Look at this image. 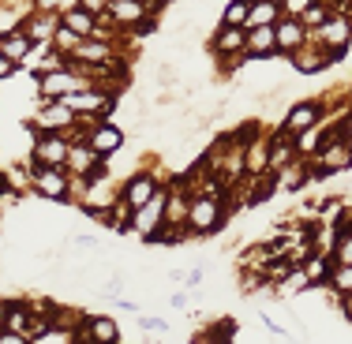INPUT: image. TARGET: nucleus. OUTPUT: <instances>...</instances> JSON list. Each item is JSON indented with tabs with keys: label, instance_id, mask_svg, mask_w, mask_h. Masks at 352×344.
<instances>
[{
	"label": "nucleus",
	"instance_id": "f03ea898",
	"mask_svg": "<svg viewBox=\"0 0 352 344\" xmlns=\"http://www.w3.org/2000/svg\"><path fill=\"white\" fill-rule=\"evenodd\" d=\"M87 87V79H82L79 71H45L41 75V82H38V90H41V98H68L75 94V90H82Z\"/></svg>",
	"mask_w": 352,
	"mask_h": 344
},
{
	"label": "nucleus",
	"instance_id": "dca6fc26",
	"mask_svg": "<svg viewBox=\"0 0 352 344\" xmlns=\"http://www.w3.org/2000/svg\"><path fill=\"white\" fill-rule=\"evenodd\" d=\"M60 23H64L68 30H75L79 38H94V27H98V19L87 12V8H75V12H68Z\"/></svg>",
	"mask_w": 352,
	"mask_h": 344
},
{
	"label": "nucleus",
	"instance_id": "412c9836",
	"mask_svg": "<svg viewBox=\"0 0 352 344\" xmlns=\"http://www.w3.org/2000/svg\"><path fill=\"white\" fill-rule=\"evenodd\" d=\"M274 34H278V49H296V45H300V38H304V30H300V23H296V19H278Z\"/></svg>",
	"mask_w": 352,
	"mask_h": 344
},
{
	"label": "nucleus",
	"instance_id": "20e7f679",
	"mask_svg": "<svg viewBox=\"0 0 352 344\" xmlns=\"http://www.w3.org/2000/svg\"><path fill=\"white\" fill-rule=\"evenodd\" d=\"M34 187L41 198H68V180H64V172L56 169V165H38L34 169Z\"/></svg>",
	"mask_w": 352,
	"mask_h": 344
},
{
	"label": "nucleus",
	"instance_id": "2eb2a0df",
	"mask_svg": "<svg viewBox=\"0 0 352 344\" xmlns=\"http://www.w3.org/2000/svg\"><path fill=\"white\" fill-rule=\"evenodd\" d=\"M188 209H191V203L180 195V191L165 195V225H169V229H180V225H188Z\"/></svg>",
	"mask_w": 352,
	"mask_h": 344
},
{
	"label": "nucleus",
	"instance_id": "e433bc0d",
	"mask_svg": "<svg viewBox=\"0 0 352 344\" xmlns=\"http://www.w3.org/2000/svg\"><path fill=\"white\" fill-rule=\"evenodd\" d=\"M345 314L352 318V292H345Z\"/></svg>",
	"mask_w": 352,
	"mask_h": 344
},
{
	"label": "nucleus",
	"instance_id": "39448f33",
	"mask_svg": "<svg viewBox=\"0 0 352 344\" xmlns=\"http://www.w3.org/2000/svg\"><path fill=\"white\" fill-rule=\"evenodd\" d=\"M162 214H165V195H154L146 206H139V209H135V217H131V229H135V232H142V236L150 240V236L157 232L154 225H157V221H165Z\"/></svg>",
	"mask_w": 352,
	"mask_h": 344
},
{
	"label": "nucleus",
	"instance_id": "b1692460",
	"mask_svg": "<svg viewBox=\"0 0 352 344\" xmlns=\"http://www.w3.org/2000/svg\"><path fill=\"white\" fill-rule=\"evenodd\" d=\"M304 270H307V277H311V284H318L322 277H330V266H326L322 251H311V255L304 258Z\"/></svg>",
	"mask_w": 352,
	"mask_h": 344
},
{
	"label": "nucleus",
	"instance_id": "4468645a",
	"mask_svg": "<svg viewBox=\"0 0 352 344\" xmlns=\"http://www.w3.org/2000/svg\"><path fill=\"white\" fill-rule=\"evenodd\" d=\"M278 15H281V4L278 0H258V4H251L248 8V19H244V27H266V23H278Z\"/></svg>",
	"mask_w": 352,
	"mask_h": 344
},
{
	"label": "nucleus",
	"instance_id": "7c9ffc66",
	"mask_svg": "<svg viewBox=\"0 0 352 344\" xmlns=\"http://www.w3.org/2000/svg\"><path fill=\"white\" fill-rule=\"evenodd\" d=\"M326 19H330V15H326L322 8H318V4H311V8H307V12H304V23H307V27H322Z\"/></svg>",
	"mask_w": 352,
	"mask_h": 344
},
{
	"label": "nucleus",
	"instance_id": "2f4dec72",
	"mask_svg": "<svg viewBox=\"0 0 352 344\" xmlns=\"http://www.w3.org/2000/svg\"><path fill=\"white\" fill-rule=\"evenodd\" d=\"M300 135H304V139H300V150H304V154H311V150L318 146V131L307 128V131H300Z\"/></svg>",
	"mask_w": 352,
	"mask_h": 344
},
{
	"label": "nucleus",
	"instance_id": "9b49d317",
	"mask_svg": "<svg viewBox=\"0 0 352 344\" xmlns=\"http://www.w3.org/2000/svg\"><path fill=\"white\" fill-rule=\"evenodd\" d=\"M315 124H318V105H315V102L296 105L289 116H285V131H289V135H300V131L315 128Z\"/></svg>",
	"mask_w": 352,
	"mask_h": 344
},
{
	"label": "nucleus",
	"instance_id": "aec40b11",
	"mask_svg": "<svg viewBox=\"0 0 352 344\" xmlns=\"http://www.w3.org/2000/svg\"><path fill=\"white\" fill-rule=\"evenodd\" d=\"M30 45H34V41H30L27 34H8V38H0V53H4V56H8V60H12V64L27 60Z\"/></svg>",
	"mask_w": 352,
	"mask_h": 344
},
{
	"label": "nucleus",
	"instance_id": "72a5a7b5",
	"mask_svg": "<svg viewBox=\"0 0 352 344\" xmlns=\"http://www.w3.org/2000/svg\"><path fill=\"white\" fill-rule=\"evenodd\" d=\"M82 8H87L90 15H102L105 8H109V0H82Z\"/></svg>",
	"mask_w": 352,
	"mask_h": 344
},
{
	"label": "nucleus",
	"instance_id": "f3484780",
	"mask_svg": "<svg viewBox=\"0 0 352 344\" xmlns=\"http://www.w3.org/2000/svg\"><path fill=\"white\" fill-rule=\"evenodd\" d=\"M244 30H240V27H229V23H225V27H221V34H217L214 38V49H217V53H225V56H232V53H240V49H244Z\"/></svg>",
	"mask_w": 352,
	"mask_h": 344
},
{
	"label": "nucleus",
	"instance_id": "393cba45",
	"mask_svg": "<svg viewBox=\"0 0 352 344\" xmlns=\"http://www.w3.org/2000/svg\"><path fill=\"white\" fill-rule=\"evenodd\" d=\"M87 337H94V341H116V337H120V330H116L113 318H94V322H90V330H87Z\"/></svg>",
	"mask_w": 352,
	"mask_h": 344
},
{
	"label": "nucleus",
	"instance_id": "0eeeda50",
	"mask_svg": "<svg viewBox=\"0 0 352 344\" xmlns=\"http://www.w3.org/2000/svg\"><path fill=\"white\" fill-rule=\"evenodd\" d=\"M274 49H278L274 23H266V27H251V34H248V41H244V53H251V56H270Z\"/></svg>",
	"mask_w": 352,
	"mask_h": 344
},
{
	"label": "nucleus",
	"instance_id": "423d86ee",
	"mask_svg": "<svg viewBox=\"0 0 352 344\" xmlns=\"http://www.w3.org/2000/svg\"><path fill=\"white\" fill-rule=\"evenodd\" d=\"M154 195H157L154 180H150L146 172H139V176H131V180L124 183V195H120V198H124V203H128L131 209H139V206H146Z\"/></svg>",
	"mask_w": 352,
	"mask_h": 344
},
{
	"label": "nucleus",
	"instance_id": "9d476101",
	"mask_svg": "<svg viewBox=\"0 0 352 344\" xmlns=\"http://www.w3.org/2000/svg\"><path fill=\"white\" fill-rule=\"evenodd\" d=\"M109 15H113V23L131 27V23L146 19V4L142 0H109Z\"/></svg>",
	"mask_w": 352,
	"mask_h": 344
},
{
	"label": "nucleus",
	"instance_id": "7ed1b4c3",
	"mask_svg": "<svg viewBox=\"0 0 352 344\" xmlns=\"http://www.w3.org/2000/svg\"><path fill=\"white\" fill-rule=\"evenodd\" d=\"M68 146H72V142L64 135H38L30 161H34V165H64V161H68Z\"/></svg>",
	"mask_w": 352,
	"mask_h": 344
},
{
	"label": "nucleus",
	"instance_id": "a211bd4d",
	"mask_svg": "<svg viewBox=\"0 0 352 344\" xmlns=\"http://www.w3.org/2000/svg\"><path fill=\"white\" fill-rule=\"evenodd\" d=\"M307 288H311V277H307V270H296V266L278 281V296H285V299L296 296V292H307Z\"/></svg>",
	"mask_w": 352,
	"mask_h": 344
},
{
	"label": "nucleus",
	"instance_id": "cd10ccee",
	"mask_svg": "<svg viewBox=\"0 0 352 344\" xmlns=\"http://www.w3.org/2000/svg\"><path fill=\"white\" fill-rule=\"evenodd\" d=\"M248 0H232L229 8H225V23H229V27H240V23L248 19Z\"/></svg>",
	"mask_w": 352,
	"mask_h": 344
},
{
	"label": "nucleus",
	"instance_id": "1a4fd4ad",
	"mask_svg": "<svg viewBox=\"0 0 352 344\" xmlns=\"http://www.w3.org/2000/svg\"><path fill=\"white\" fill-rule=\"evenodd\" d=\"M87 142H90V150H94L98 157H105V154H113V150L124 146V131L113 128V124H102V128H98Z\"/></svg>",
	"mask_w": 352,
	"mask_h": 344
},
{
	"label": "nucleus",
	"instance_id": "f8f14e48",
	"mask_svg": "<svg viewBox=\"0 0 352 344\" xmlns=\"http://www.w3.org/2000/svg\"><path fill=\"white\" fill-rule=\"evenodd\" d=\"M34 124L38 128H68V124H75V108H68L64 102H56V105H45L41 113L34 116Z\"/></svg>",
	"mask_w": 352,
	"mask_h": 344
},
{
	"label": "nucleus",
	"instance_id": "f704fd0d",
	"mask_svg": "<svg viewBox=\"0 0 352 344\" xmlns=\"http://www.w3.org/2000/svg\"><path fill=\"white\" fill-rule=\"evenodd\" d=\"M12 68H15V64H12V60H8V56H4V53H0V79H8V75H12Z\"/></svg>",
	"mask_w": 352,
	"mask_h": 344
},
{
	"label": "nucleus",
	"instance_id": "6e6552de",
	"mask_svg": "<svg viewBox=\"0 0 352 344\" xmlns=\"http://www.w3.org/2000/svg\"><path fill=\"white\" fill-rule=\"evenodd\" d=\"M352 165V142L349 139H333L330 146L322 150V169L326 172H341Z\"/></svg>",
	"mask_w": 352,
	"mask_h": 344
},
{
	"label": "nucleus",
	"instance_id": "c85d7f7f",
	"mask_svg": "<svg viewBox=\"0 0 352 344\" xmlns=\"http://www.w3.org/2000/svg\"><path fill=\"white\" fill-rule=\"evenodd\" d=\"M304 180H307V172H304V169H296V165H285V172H281V187H300Z\"/></svg>",
	"mask_w": 352,
	"mask_h": 344
},
{
	"label": "nucleus",
	"instance_id": "c756f323",
	"mask_svg": "<svg viewBox=\"0 0 352 344\" xmlns=\"http://www.w3.org/2000/svg\"><path fill=\"white\" fill-rule=\"evenodd\" d=\"M338 262H352V232H341V243H338Z\"/></svg>",
	"mask_w": 352,
	"mask_h": 344
},
{
	"label": "nucleus",
	"instance_id": "4be33fe9",
	"mask_svg": "<svg viewBox=\"0 0 352 344\" xmlns=\"http://www.w3.org/2000/svg\"><path fill=\"white\" fill-rule=\"evenodd\" d=\"M75 56H79V60H90V64H109L113 60V49H109L105 41H82V45L75 49Z\"/></svg>",
	"mask_w": 352,
	"mask_h": 344
},
{
	"label": "nucleus",
	"instance_id": "bb28decb",
	"mask_svg": "<svg viewBox=\"0 0 352 344\" xmlns=\"http://www.w3.org/2000/svg\"><path fill=\"white\" fill-rule=\"evenodd\" d=\"M53 41H56V45H64L60 53L68 56V53H75V45H79V34H75V30H68V27L60 23V27H56V34H53Z\"/></svg>",
	"mask_w": 352,
	"mask_h": 344
},
{
	"label": "nucleus",
	"instance_id": "473e14b6",
	"mask_svg": "<svg viewBox=\"0 0 352 344\" xmlns=\"http://www.w3.org/2000/svg\"><path fill=\"white\" fill-rule=\"evenodd\" d=\"M281 8H285L289 15H304L307 8H311V0H281Z\"/></svg>",
	"mask_w": 352,
	"mask_h": 344
},
{
	"label": "nucleus",
	"instance_id": "4c0bfd02",
	"mask_svg": "<svg viewBox=\"0 0 352 344\" xmlns=\"http://www.w3.org/2000/svg\"><path fill=\"white\" fill-rule=\"evenodd\" d=\"M345 135H349V142H352V124H349V131H345Z\"/></svg>",
	"mask_w": 352,
	"mask_h": 344
},
{
	"label": "nucleus",
	"instance_id": "a878e982",
	"mask_svg": "<svg viewBox=\"0 0 352 344\" xmlns=\"http://www.w3.org/2000/svg\"><path fill=\"white\" fill-rule=\"evenodd\" d=\"M292 64H296L300 71H318V68L326 64V56L318 53V49H304V53L296 49V56H292Z\"/></svg>",
	"mask_w": 352,
	"mask_h": 344
},
{
	"label": "nucleus",
	"instance_id": "ddd939ff",
	"mask_svg": "<svg viewBox=\"0 0 352 344\" xmlns=\"http://www.w3.org/2000/svg\"><path fill=\"white\" fill-rule=\"evenodd\" d=\"M322 41L341 56V49H345V41H349V19L345 15H330V19L322 23Z\"/></svg>",
	"mask_w": 352,
	"mask_h": 344
},
{
	"label": "nucleus",
	"instance_id": "f257e3e1",
	"mask_svg": "<svg viewBox=\"0 0 352 344\" xmlns=\"http://www.w3.org/2000/svg\"><path fill=\"white\" fill-rule=\"evenodd\" d=\"M188 229L206 236V232H217L221 229V198L214 195H199L188 209Z\"/></svg>",
	"mask_w": 352,
	"mask_h": 344
},
{
	"label": "nucleus",
	"instance_id": "6ab92c4d",
	"mask_svg": "<svg viewBox=\"0 0 352 344\" xmlns=\"http://www.w3.org/2000/svg\"><path fill=\"white\" fill-rule=\"evenodd\" d=\"M4 325L12 333H23V337L30 341V310L23 307V303H8L4 307Z\"/></svg>",
	"mask_w": 352,
	"mask_h": 344
},
{
	"label": "nucleus",
	"instance_id": "5701e85b",
	"mask_svg": "<svg viewBox=\"0 0 352 344\" xmlns=\"http://www.w3.org/2000/svg\"><path fill=\"white\" fill-rule=\"evenodd\" d=\"M53 34H56V15H38V19L27 27V38L30 41H45V38H53Z\"/></svg>",
	"mask_w": 352,
	"mask_h": 344
},
{
	"label": "nucleus",
	"instance_id": "c9c22d12",
	"mask_svg": "<svg viewBox=\"0 0 352 344\" xmlns=\"http://www.w3.org/2000/svg\"><path fill=\"white\" fill-rule=\"evenodd\" d=\"M56 4H60V0H38V8H41V12H53Z\"/></svg>",
	"mask_w": 352,
	"mask_h": 344
}]
</instances>
